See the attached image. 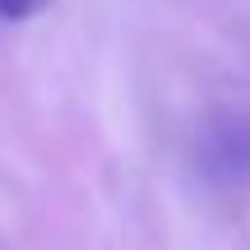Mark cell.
<instances>
[{
	"mask_svg": "<svg viewBox=\"0 0 250 250\" xmlns=\"http://www.w3.org/2000/svg\"><path fill=\"white\" fill-rule=\"evenodd\" d=\"M213 176H227V181H246L250 176V121H227L208 134V148H204Z\"/></svg>",
	"mask_w": 250,
	"mask_h": 250,
	"instance_id": "cell-1",
	"label": "cell"
},
{
	"mask_svg": "<svg viewBox=\"0 0 250 250\" xmlns=\"http://www.w3.org/2000/svg\"><path fill=\"white\" fill-rule=\"evenodd\" d=\"M51 5V0H0V19H33V14H42V9Z\"/></svg>",
	"mask_w": 250,
	"mask_h": 250,
	"instance_id": "cell-2",
	"label": "cell"
}]
</instances>
